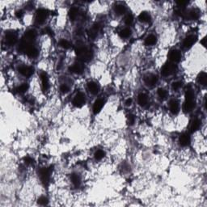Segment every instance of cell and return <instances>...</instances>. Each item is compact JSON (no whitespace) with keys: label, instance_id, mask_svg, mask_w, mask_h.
I'll list each match as a JSON object with an SVG mask.
<instances>
[{"label":"cell","instance_id":"d6986e66","mask_svg":"<svg viewBox=\"0 0 207 207\" xmlns=\"http://www.w3.org/2000/svg\"><path fill=\"white\" fill-rule=\"evenodd\" d=\"M41 83H42V88H43V90L46 91V90L49 88V78L48 76H47L46 73H44V72H42V73H41Z\"/></svg>","mask_w":207,"mask_h":207},{"label":"cell","instance_id":"60d3db41","mask_svg":"<svg viewBox=\"0 0 207 207\" xmlns=\"http://www.w3.org/2000/svg\"><path fill=\"white\" fill-rule=\"evenodd\" d=\"M125 104H126V106H130L131 104H132V100H131V99H127V100H126Z\"/></svg>","mask_w":207,"mask_h":207},{"label":"cell","instance_id":"d590c367","mask_svg":"<svg viewBox=\"0 0 207 207\" xmlns=\"http://www.w3.org/2000/svg\"><path fill=\"white\" fill-rule=\"evenodd\" d=\"M37 202H38V204H39V205H41V206H45V205H47V204H48V199H47L45 197H41L38 199Z\"/></svg>","mask_w":207,"mask_h":207},{"label":"cell","instance_id":"1f68e13d","mask_svg":"<svg viewBox=\"0 0 207 207\" xmlns=\"http://www.w3.org/2000/svg\"><path fill=\"white\" fill-rule=\"evenodd\" d=\"M59 45L62 48L66 49H69L70 47V42L67 41V40H65V39H63V40H61V41H59Z\"/></svg>","mask_w":207,"mask_h":207},{"label":"cell","instance_id":"7402d4cb","mask_svg":"<svg viewBox=\"0 0 207 207\" xmlns=\"http://www.w3.org/2000/svg\"><path fill=\"white\" fill-rule=\"evenodd\" d=\"M138 104H140L141 106H145L147 105L148 103V97L146 94H143L142 93L138 96Z\"/></svg>","mask_w":207,"mask_h":207},{"label":"cell","instance_id":"e575fe53","mask_svg":"<svg viewBox=\"0 0 207 207\" xmlns=\"http://www.w3.org/2000/svg\"><path fill=\"white\" fill-rule=\"evenodd\" d=\"M28 84L24 83V84L20 85L19 87L18 88H17V92H18L19 93H24L26 91L28 90Z\"/></svg>","mask_w":207,"mask_h":207},{"label":"cell","instance_id":"2e32d148","mask_svg":"<svg viewBox=\"0 0 207 207\" xmlns=\"http://www.w3.org/2000/svg\"><path fill=\"white\" fill-rule=\"evenodd\" d=\"M104 104V101L102 99H98L96 100V102L93 105V112L95 114H97L100 112V110L102 109Z\"/></svg>","mask_w":207,"mask_h":207},{"label":"cell","instance_id":"f35d334b","mask_svg":"<svg viewBox=\"0 0 207 207\" xmlns=\"http://www.w3.org/2000/svg\"><path fill=\"white\" fill-rule=\"evenodd\" d=\"M181 85H182V84H181V82H174L173 83H172V89L175 90V91H176L178 89H180Z\"/></svg>","mask_w":207,"mask_h":207},{"label":"cell","instance_id":"e0dca14e","mask_svg":"<svg viewBox=\"0 0 207 207\" xmlns=\"http://www.w3.org/2000/svg\"><path fill=\"white\" fill-rule=\"evenodd\" d=\"M88 88L89 92L92 94H93V95H96L97 93L99 92V91H100V87L95 82H90V83H88Z\"/></svg>","mask_w":207,"mask_h":207},{"label":"cell","instance_id":"d6a6232c","mask_svg":"<svg viewBox=\"0 0 207 207\" xmlns=\"http://www.w3.org/2000/svg\"><path fill=\"white\" fill-rule=\"evenodd\" d=\"M104 155H105V153L102 150H99V151H97L95 153V159L96 160H100V159H102L104 157Z\"/></svg>","mask_w":207,"mask_h":207},{"label":"cell","instance_id":"74e56055","mask_svg":"<svg viewBox=\"0 0 207 207\" xmlns=\"http://www.w3.org/2000/svg\"><path fill=\"white\" fill-rule=\"evenodd\" d=\"M176 4L178 5V8H185L186 5L189 4L188 1H178L176 2Z\"/></svg>","mask_w":207,"mask_h":207},{"label":"cell","instance_id":"d4e9b609","mask_svg":"<svg viewBox=\"0 0 207 207\" xmlns=\"http://www.w3.org/2000/svg\"><path fill=\"white\" fill-rule=\"evenodd\" d=\"M78 9L76 8H72L69 11V17L71 20H75L78 16Z\"/></svg>","mask_w":207,"mask_h":207},{"label":"cell","instance_id":"8fae6325","mask_svg":"<svg viewBox=\"0 0 207 207\" xmlns=\"http://www.w3.org/2000/svg\"><path fill=\"white\" fill-rule=\"evenodd\" d=\"M33 68L28 66H22L19 68V72L24 75V77H30L32 74H33Z\"/></svg>","mask_w":207,"mask_h":207},{"label":"cell","instance_id":"836d02e7","mask_svg":"<svg viewBox=\"0 0 207 207\" xmlns=\"http://www.w3.org/2000/svg\"><path fill=\"white\" fill-rule=\"evenodd\" d=\"M133 22V16L132 14H128L125 18V23L127 25H130L132 24Z\"/></svg>","mask_w":207,"mask_h":207},{"label":"cell","instance_id":"9c48e42d","mask_svg":"<svg viewBox=\"0 0 207 207\" xmlns=\"http://www.w3.org/2000/svg\"><path fill=\"white\" fill-rule=\"evenodd\" d=\"M200 13L197 9H191L188 11H185L184 17L189 20H196L199 18Z\"/></svg>","mask_w":207,"mask_h":207},{"label":"cell","instance_id":"cb8c5ba5","mask_svg":"<svg viewBox=\"0 0 207 207\" xmlns=\"http://www.w3.org/2000/svg\"><path fill=\"white\" fill-rule=\"evenodd\" d=\"M126 7L123 5V4H117V5H116L114 8V11L117 14V15H123L125 12H126Z\"/></svg>","mask_w":207,"mask_h":207},{"label":"cell","instance_id":"8992f818","mask_svg":"<svg viewBox=\"0 0 207 207\" xmlns=\"http://www.w3.org/2000/svg\"><path fill=\"white\" fill-rule=\"evenodd\" d=\"M85 96L82 92H78L74 96V100H73V104L75 107L80 108L85 104Z\"/></svg>","mask_w":207,"mask_h":207},{"label":"cell","instance_id":"277c9868","mask_svg":"<svg viewBox=\"0 0 207 207\" xmlns=\"http://www.w3.org/2000/svg\"><path fill=\"white\" fill-rule=\"evenodd\" d=\"M52 169L51 167H43L41 168V170L39 171V176L41 181H42V183H44V185H47L49 180H50V176H51Z\"/></svg>","mask_w":207,"mask_h":207},{"label":"cell","instance_id":"4dcf8cb0","mask_svg":"<svg viewBox=\"0 0 207 207\" xmlns=\"http://www.w3.org/2000/svg\"><path fill=\"white\" fill-rule=\"evenodd\" d=\"M158 96L160 99H165L167 96V92L165 89L163 88H159L158 90Z\"/></svg>","mask_w":207,"mask_h":207},{"label":"cell","instance_id":"83f0119b","mask_svg":"<svg viewBox=\"0 0 207 207\" xmlns=\"http://www.w3.org/2000/svg\"><path fill=\"white\" fill-rule=\"evenodd\" d=\"M197 80L200 84H201L202 86L206 85V81H207V75L205 72H202L198 75L197 78Z\"/></svg>","mask_w":207,"mask_h":207},{"label":"cell","instance_id":"4316f807","mask_svg":"<svg viewBox=\"0 0 207 207\" xmlns=\"http://www.w3.org/2000/svg\"><path fill=\"white\" fill-rule=\"evenodd\" d=\"M38 50H37V49L35 48L34 46H33L32 48L29 49L28 50V52L26 53V54L28 56L29 58H37V56H38Z\"/></svg>","mask_w":207,"mask_h":207},{"label":"cell","instance_id":"6da1fadb","mask_svg":"<svg viewBox=\"0 0 207 207\" xmlns=\"http://www.w3.org/2000/svg\"><path fill=\"white\" fill-rule=\"evenodd\" d=\"M75 53L79 62L81 63L88 62L92 58V52L83 44H78L75 49Z\"/></svg>","mask_w":207,"mask_h":207},{"label":"cell","instance_id":"5bb4252c","mask_svg":"<svg viewBox=\"0 0 207 207\" xmlns=\"http://www.w3.org/2000/svg\"><path fill=\"white\" fill-rule=\"evenodd\" d=\"M169 109L172 114H177L180 110V104L176 100H172L169 104Z\"/></svg>","mask_w":207,"mask_h":207},{"label":"cell","instance_id":"52a82bcc","mask_svg":"<svg viewBox=\"0 0 207 207\" xmlns=\"http://www.w3.org/2000/svg\"><path fill=\"white\" fill-rule=\"evenodd\" d=\"M5 41L9 46L14 45L17 42V35L14 32H8L5 35Z\"/></svg>","mask_w":207,"mask_h":207},{"label":"cell","instance_id":"ba28073f","mask_svg":"<svg viewBox=\"0 0 207 207\" xmlns=\"http://www.w3.org/2000/svg\"><path fill=\"white\" fill-rule=\"evenodd\" d=\"M85 69V67L83 66V64L81 62H78V63H74L71 67H70V70L74 73V74H80L83 72V70Z\"/></svg>","mask_w":207,"mask_h":207},{"label":"cell","instance_id":"ffe728a7","mask_svg":"<svg viewBox=\"0 0 207 207\" xmlns=\"http://www.w3.org/2000/svg\"><path fill=\"white\" fill-rule=\"evenodd\" d=\"M36 37H37L36 32H35L34 30L31 29V30H28V31H27V32H25V33H24V37H23L25 38V39L29 40V41H35Z\"/></svg>","mask_w":207,"mask_h":207},{"label":"cell","instance_id":"8d00e7d4","mask_svg":"<svg viewBox=\"0 0 207 207\" xmlns=\"http://www.w3.org/2000/svg\"><path fill=\"white\" fill-rule=\"evenodd\" d=\"M60 91L63 93H67L69 92V87L67 84H63L60 86Z\"/></svg>","mask_w":207,"mask_h":207},{"label":"cell","instance_id":"30bf717a","mask_svg":"<svg viewBox=\"0 0 207 207\" xmlns=\"http://www.w3.org/2000/svg\"><path fill=\"white\" fill-rule=\"evenodd\" d=\"M145 83L147 86H154L158 82V77L154 74H149L144 77Z\"/></svg>","mask_w":207,"mask_h":207},{"label":"cell","instance_id":"f1b7e54d","mask_svg":"<svg viewBox=\"0 0 207 207\" xmlns=\"http://www.w3.org/2000/svg\"><path fill=\"white\" fill-rule=\"evenodd\" d=\"M70 179H71L72 183L75 186H78V185H80V183H81V178H80V176L78 174H72Z\"/></svg>","mask_w":207,"mask_h":207},{"label":"cell","instance_id":"3957f363","mask_svg":"<svg viewBox=\"0 0 207 207\" xmlns=\"http://www.w3.org/2000/svg\"><path fill=\"white\" fill-rule=\"evenodd\" d=\"M176 66L175 65V63L169 62V63H167L165 65H163V67L161 69V74L163 76H170L176 72Z\"/></svg>","mask_w":207,"mask_h":207},{"label":"cell","instance_id":"4fadbf2b","mask_svg":"<svg viewBox=\"0 0 207 207\" xmlns=\"http://www.w3.org/2000/svg\"><path fill=\"white\" fill-rule=\"evenodd\" d=\"M168 58L172 63H177L181 60V54L180 52L176 50V49H173V50H171L169 54H168Z\"/></svg>","mask_w":207,"mask_h":207},{"label":"cell","instance_id":"ac0fdd59","mask_svg":"<svg viewBox=\"0 0 207 207\" xmlns=\"http://www.w3.org/2000/svg\"><path fill=\"white\" fill-rule=\"evenodd\" d=\"M190 141H191L190 136H189L188 133H183V134H181V137H180V139H179L180 143H181V146H183V147H186V146L189 145Z\"/></svg>","mask_w":207,"mask_h":207},{"label":"cell","instance_id":"603a6c76","mask_svg":"<svg viewBox=\"0 0 207 207\" xmlns=\"http://www.w3.org/2000/svg\"><path fill=\"white\" fill-rule=\"evenodd\" d=\"M157 42V38L155 35H149L147 38L145 39V44L147 45H154Z\"/></svg>","mask_w":207,"mask_h":207},{"label":"cell","instance_id":"7c38bea8","mask_svg":"<svg viewBox=\"0 0 207 207\" xmlns=\"http://www.w3.org/2000/svg\"><path fill=\"white\" fill-rule=\"evenodd\" d=\"M100 27L98 24H94V25H93L92 27L88 30V35L89 38H91V39H95V38L97 37V35H98V33H99V32H100Z\"/></svg>","mask_w":207,"mask_h":207},{"label":"cell","instance_id":"5b68a950","mask_svg":"<svg viewBox=\"0 0 207 207\" xmlns=\"http://www.w3.org/2000/svg\"><path fill=\"white\" fill-rule=\"evenodd\" d=\"M48 16V11L45 9L41 8L37 11V14H36V22L37 24H43L45 21V19Z\"/></svg>","mask_w":207,"mask_h":207},{"label":"cell","instance_id":"44dd1931","mask_svg":"<svg viewBox=\"0 0 207 207\" xmlns=\"http://www.w3.org/2000/svg\"><path fill=\"white\" fill-rule=\"evenodd\" d=\"M138 19L140 20L141 22L147 23L148 22V21H150L151 15H150V14H149L148 12H147V11H142V12H141L140 15L138 16Z\"/></svg>","mask_w":207,"mask_h":207},{"label":"cell","instance_id":"7bdbcfd3","mask_svg":"<svg viewBox=\"0 0 207 207\" xmlns=\"http://www.w3.org/2000/svg\"><path fill=\"white\" fill-rule=\"evenodd\" d=\"M33 160H32V159L31 158H29V157H27L25 159V163H31Z\"/></svg>","mask_w":207,"mask_h":207},{"label":"cell","instance_id":"ab89813d","mask_svg":"<svg viewBox=\"0 0 207 207\" xmlns=\"http://www.w3.org/2000/svg\"><path fill=\"white\" fill-rule=\"evenodd\" d=\"M134 122H135V117H134V116L129 114V116H128V124H129V125H133V123H134Z\"/></svg>","mask_w":207,"mask_h":207},{"label":"cell","instance_id":"7a4b0ae2","mask_svg":"<svg viewBox=\"0 0 207 207\" xmlns=\"http://www.w3.org/2000/svg\"><path fill=\"white\" fill-rule=\"evenodd\" d=\"M195 107V100H194V94L192 90H187L185 93V101L184 104V110L187 113L191 112Z\"/></svg>","mask_w":207,"mask_h":207},{"label":"cell","instance_id":"484cf974","mask_svg":"<svg viewBox=\"0 0 207 207\" xmlns=\"http://www.w3.org/2000/svg\"><path fill=\"white\" fill-rule=\"evenodd\" d=\"M200 125H201V122L198 119H194L192 122L191 126H190V131L193 133V132H196L197 129H199Z\"/></svg>","mask_w":207,"mask_h":207},{"label":"cell","instance_id":"ee69618b","mask_svg":"<svg viewBox=\"0 0 207 207\" xmlns=\"http://www.w3.org/2000/svg\"><path fill=\"white\" fill-rule=\"evenodd\" d=\"M206 37H204L203 39H202V40L201 41V44H203L204 46H206Z\"/></svg>","mask_w":207,"mask_h":207},{"label":"cell","instance_id":"b9f144b4","mask_svg":"<svg viewBox=\"0 0 207 207\" xmlns=\"http://www.w3.org/2000/svg\"><path fill=\"white\" fill-rule=\"evenodd\" d=\"M22 15H23V11H16V16H17L18 18H20V17H21Z\"/></svg>","mask_w":207,"mask_h":207},{"label":"cell","instance_id":"f546056e","mask_svg":"<svg viewBox=\"0 0 207 207\" xmlns=\"http://www.w3.org/2000/svg\"><path fill=\"white\" fill-rule=\"evenodd\" d=\"M119 35H120V37H122V38H128V37L131 35V31H130L129 28H126L122 29V31L119 33Z\"/></svg>","mask_w":207,"mask_h":207},{"label":"cell","instance_id":"9a60e30c","mask_svg":"<svg viewBox=\"0 0 207 207\" xmlns=\"http://www.w3.org/2000/svg\"><path fill=\"white\" fill-rule=\"evenodd\" d=\"M196 40H197L196 37L193 36V35H190V36H189V37H187L185 39L184 42H183V46H184V48H186V49L190 48L192 44L195 43Z\"/></svg>","mask_w":207,"mask_h":207}]
</instances>
